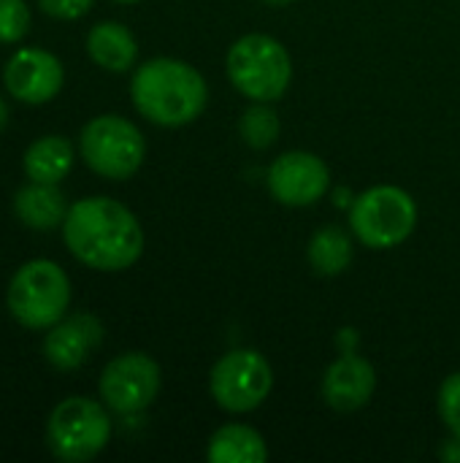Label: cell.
I'll list each match as a JSON object with an SVG mask.
<instances>
[{"mask_svg":"<svg viewBox=\"0 0 460 463\" xmlns=\"http://www.w3.org/2000/svg\"><path fill=\"white\" fill-rule=\"evenodd\" d=\"M62 239L73 258L98 271L130 269L144 252V231L136 214L106 195L76 201L62 222Z\"/></svg>","mask_w":460,"mask_h":463,"instance_id":"obj_1","label":"cell"},{"mask_svg":"<svg viewBox=\"0 0 460 463\" xmlns=\"http://www.w3.org/2000/svg\"><path fill=\"white\" fill-rule=\"evenodd\" d=\"M130 98L138 114L149 122L160 128H182L203 114L209 87L201 71L190 62L155 57L133 73Z\"/></svg>","mask_w":460,"mask_h":463,"instance_id":"obj_2","label":"cell"},{"mask_svg":"<svg viewBox=\"0 0 460 463\" xmlns=\"http://www.w3.org/2000/svg\"><path fill=\"white\" fill-rule=\"evenodd\" d=\"M228 76L233 87L249 100H279L293 79V60L287 49L263 33L239 38L228 52Z\"/></svg>","mask_w":460,"mask_h":463,"instance_id":"obj_3","label":"cell"},{"mask_svg":"<svg viewBox=\"0 0 460 463\" xmlns=\"http://www.w3.org/2000/svg\"><path fill=\"white\" fill-rule=\"evenodd\" d=\"M5 301L19 326L43 331L65 317L70 304V282L57 263L30 260L14 274Z\"/></svg>","mask_w":460,"mask_h":463,"instance_id":"obj_4","label":"cell"},{"mask_svg":"<svg viewBox=\"0 0 460 463\" xmlns=\"http://www.w3.org/2000/svg\"><path fill=\"white\" fill-rule=\"evenodd\" d=\"M418 225L415 198L393 184H377L361 193L350 206V228L361 244L390 250L404 244Z\"/></svg>","mask_w":460,"mask_h":463,"instance_id":"obj_5","label":"cell"},{"mask_svg":"<svg viewBox=\"0 0 460 463\" xmlns=\"http://www.w3.org/2000/svg\"><path fill=\"white\" fill-rule=\"evenodd\" d=\"M111 439V420L106 410L84 396L60 402L46 423V442L54 458L84 463L95 458Z\"/></svg>","mask_w":460,"mask_h":463,"instance_id":"obj_6","label":"cell"},{"mask_svg":"<svg viewBox=\"0 0 460 463\" xmlns=\"http://www.w3.org/2000/svg\"><path fill=\"white\" fill-rule=\"evenodd\" d=\"M79 146L84 163L106 179L133 176L146 155V141L141 130L130 119L117 114H103L87 122Z\"/></svg>","mask_w":460,"mask_h":463,"instance_id":"obj_7","label":"cell"},{"mask_svg":"<svg viewBox=\"0 0 460 463\" xmlns=\"http://www.w3.org/2000/svg\"><path fill=\"white\" fill-rule=\"evenodd\" d=\"M209 388L211 399L222 410L241 415L258 410L268 399L274 388V372L258 350H233L214 364Z\"/></svg>","mask_w":460,"mask_h":463,"instance_id":"obj_8","label":"cell"},{"mask_svg":"<svg viewBox=\"0 0 460 463\" xmlns=\"http://www.w3.org/2000/svg\"><path fill=\"white\" fill-rule=\"evenodd\" d=\"M100 399L119 415H136L152 407L160 393V366L146 353L117 355L100 374Z\"/></svg>","mask_w":460,"mask_h":463,"instance_id":"obj_9","label":"cell"},{"mask_svg":"<svg viewBox=\"0 0 460 463\" xmlns=\"http://www.w3.org/2000/svg\"><path fill=\"white\" fill-rule=\"evenodd\" d=\"M331 187L328 165L312 152H285L268 168V190L271 195L293 209L317 203Z\"/></svg>","mask_w":460,"mask_h":463,"instance_id":"obj_10","label":"cell"},{"mask_svg":"<svg viewBox=\"0 0 460 463\" xmlns=\"http://www.w3.org/2000/svg\"><path fill=\"white\" fill-rule=\"evenodd\" d=\"M5 90L22 103H46L62 87V62L43 49H19L5 62Z\"/></svg>","mask_w":460,"mask_h":463,"instance_id":"obj_11","label":"cell"},{"mask_svg":"<svg viewBox=\"0 0 460 463\" xmlns=\"http://www.w3.org/2000/svg\"><path fill=\"white\" fill-rule=\"evenodd\" d=\"M103 342V326L95 315H73L68 320H60L49 328L43 339V355L46 361L60 372H73L100 347Z\"/></svg>","mask_w":460,"mask_h":463,"instance_id":"obj_12","label":"cell"},{"mask_svg":"<svg viewBox=\"0 0 460 463\" xmlns=\"http://www.w3.org/2000/svg\"><path fill=\"white\" fill-rule=\"evenodd\" d=\"M377 388V372L374 366L355 355L344 353L339 361H333L323 377V399L328 407L339 412H355L366 407Z\"/></svg>","mask_w":460,"mask_h":463,"instance_id":"obj_13","label":"cell"},{"mask_svg":"<svg viewBox=\"0 0 460 463\" xmlns=\"http://www.w3.org/2000/svg\"><path fill=\"white\" fill-rule=\"evenodd\" d=\"M14 212L16 217L35 231H52L65 222L68 217V203L65 195L57 190V184H43V182H30L16 190L14 195Z\"/></svg>","mask_w":460,"mask_h":463,"instance_id":"obj_14","label":"cell"},{"mask_svg":"<svg viewBox=\"0 0 460 463\" xmlns=\"http://www.w3.org/2000/svg\"><path fill=\"white\" fill-rule=\"evenodd\" d=\"M87 52H89L92 62H98L100 68H106L111 73H122V71L133 68V62L138 57V43L125 24L100 22L87 35Z\"/></svg>","mask_w":460,"mask_h":463,"instance_id":"obj_15","label":"cell"},{"mask_svg":"<svg viewBox=\"0 0 460 463\" xmlns=\"http://www.w3.org/2000/svg\"><path fill=\"white\" fill-rule=\"evenodd\" d=\"M206 456L211 463H263L268 458V448L252 426L228 423L211 434Z\"/></svg>","mask_w":460,"mask_h":463,"instance_id":"obj_16","label":"cell"},{"mask_svg":"<svg viewBox=\"0 0 460 463\" xmlns=\"http://www.w3.org/2000/svg\"><path fill=\"white\" fill-rule=\"evenodd\" d=\"M73 168V144L62 136H43L24 152V174L30 182L57 184Z\"/></svg>","mask_w":460,"mask_h":463,"instance_id":"obj_17","label":"cell"},{"mask_svg":"<svg viewBox=\"0 0 460 463\" xmlns=\"http://www.w3.org/2000/svg\"><path fill=\"white\" fill-rule=\"evenodd\" d=\"M309 263L320 277H336L352 263L350 233L339 225H323L306 247Z\"/></svg>","mask_w":460,"mask_h":463,"instance_id":"obj_18","label":"cell"},{"mask_svg":"<svg viewBox=\"0 0 460 463\" xmlns=\"http://www.w3.org/2000/svg\"><path fill=\"white\" fill-rule=\"evenodd\" d=\"M279 130H282L279 114L260 100H255L239 119V133L244 144H249L252 149H268L271 144H277Z\"/></svg>","mask_w":460,"mask_h":463,"instance_id":"obj_19","label":"cell"},{"mask_svg":"<svg viewBox=\"0 0 460 463\" xmlns=\"http://www.w3.org/2000/svg\"><path fill=\"white\" fill-rule=\"evenodd\" d=\"M30 27V8L24 0H0V43L22 41Z\"/></svg>","mask_w":460,"mask_h":463,"instance_id":"obj_20","label":"cell"},{"mask_svg":"<svg viewBox=\"0 0 460 463\" xmlns=\"http://www.w3.org/2000/svg\"><path fill=\"white\" fill-rule=\"evenodd\" d=\"M439 415L450 434L460 439V372L450 374L439 388Z\"/></svg>","mask_w":460,"mask_h":463,"instance_id":"obj_21","label":"cell"},{"mask_svg":"<svg viewBox=\"0 0 460 463\" xmlns=\"http://www.w3.org/2000/svg\"><path fill=\"white\" fill-rule=\"evenodd\" d=\"M92 3L95 0H38L43 14H49L54 19H65V22L84 16L92 8Z\"/></svg>","mask_w":460,"mask_h":463,"instance_id":"obj_22","label":"cell"},{"mask_svg":"<svg viewBox=\"0 0 460 463\" xmlns=\"http://www.w3.org/2000/svg\"><path fill=\"white\" fill-rule=\"evenodd\" d=\"M5 125H8V106L0 100V130H3Z\"/></svg>","mask_w":460,"mask_h":463,"instance_id":"obj_23","label":"cell"},{"mask_svg":"<svg viewBox=\"0 0 460 463\" xmlns=\"http://www.w3.org/2000/svg\"><path fill=\"white\" fill-rule=\"evenodd\" d=\"M263 3H268V5H290L293 0H263Z\"/></svg>","mask_w":460,"mask_h":463,"instance_id":"obj_24","label":"cell"},{"mask_svg":"<svg viewBox=\"0 0 460 463\" xmlns=\"http://www.w3.org/2000/svg\"><path fill=\"white\" fill-rule=\"evenodd\" d=\"M117 3H138V0H117Z\"/></svg>","mask_w":460,"mask_h":463,"instance_id":"obj_25","label":"cell"}]
</instances>
